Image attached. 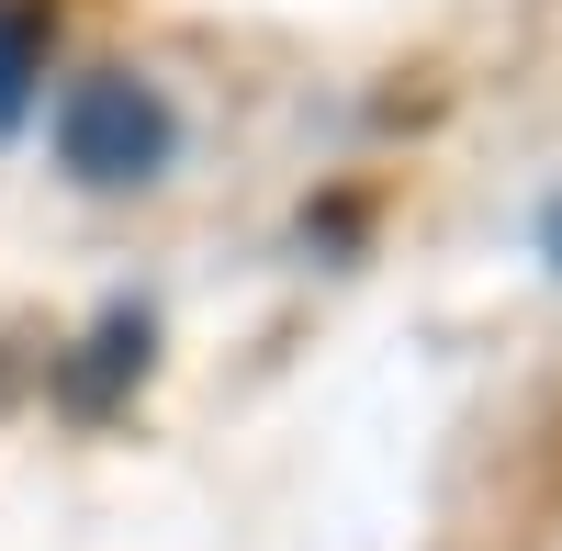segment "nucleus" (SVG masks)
<instances>
[{
  "label": "nucleus",
  "mask_w": 562,
  "mask_h": 551,
  "mask_svg": "<svg viewBox=\"0 0 562 551\" xmlns=\"http://www.w3.org/2000/svg\"><path fill=\"white\" fill-rule=\"evenodd\" d=\"M180 158V113L158 79L135 68H90L57 90V169L90 180V192H147V180Z\"/></svg>",
  "instance_id": "f257e3e1"
},
{
  "label": "nucleus",
  "mask_w": 562,
  "mask_h": 551,
  "mask_svg": "<svg viewBox=\"0 0 562 551\" xmlns=\"http://www.w3.org/2000/svg\"><path fill=\"white\" fill-rule=\"evenodd\" d=\"M34 79H45V12L34 0H0V135L34 113Z\"/></svg>",
  "instance_id": "f03ea898"
},
{
  "label": "nucleus",
  "mask_w": 562,
  "mask_h": 551,
  "mask_svg": "<svg viewBox=\"0 0 562 551\" xmlns=\"http://www.w3.org/2000/svg\"><path fill=\"white\" fill-rule=\"evenodd\" d=\"M551 259H562V203H551Z\"/></svg>",
  "instance_id": "7ed1b4c3"
}]
</instances>
